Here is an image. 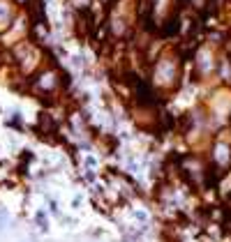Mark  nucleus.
Here are the masks:
<instances>
[{
  "label": "nucleus",
  "instance_id": "f257e3e1",
  "mask_svg": "<svg viewBox=\"0 0 231 242\" xmlns=\"http://www.w3.org/2000/svg\"><path fill=\"white\" fill-rule=\"evenodd\" d=\"M136 219H139V221H146V212H136Z\"/></svg>",
  "mask_w": 231,
  "mask_h": 242
}]
</instances>
